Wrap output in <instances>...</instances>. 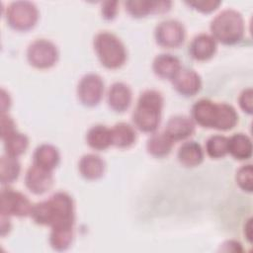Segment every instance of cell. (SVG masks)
Segmentation results:
<instances>
[{
    "label": "cell",
    "mask_w": 253,
    "mask_h": 253,
    "mask_svg": "<svg viewBox=\"0 0 253 253\" xmlns=\"http://www.w3.org/2000/svg\"><path fill=\"white\" fill-rule=\"evenodd\" d=\"M171 81L175 90L186 97L196 95L202 88L201 76L189 68H181Z\"/></svg>",
    "instance_id": "7c38bea8"
},
{
    "label": "cell",
    "mask_w": 253,
    "mask_h": 253,
    "mask_svg": "<svg viewBox=\"0 0 253 253\" xmlns=\"http://www.w3.org/2000/svg\"><path fill=\"white\" fill-rule=\"evenodd\" d=\"M118 1H105L101 5V13L104 19L113 20L118 14Z\"/></svg>",
    "instance_id": "d6a6232c"
},
{
    "label": "cell",
    "mask_w": 253,
    "mask_h": 253,
    "mask_svg": "<svg viewBox=\"0 0 253 253\" xmlns=\"http://www.w3.org/2000/svg\"><path fill=\"white\" fill-rule=\"evenodd\" d=\"M154 38L156 43L164 48H177L185 41L186 30L181 22L168 19L155 27Z\"/></svg>",
    "instance_id": "ba28073f"
},
{
    "label": "cell",
    "mask_w": 253,
    "mask_h": 253,
    "mask_svg": "<svg viewBox=\"0 0 253 253\" xmlns=\"http://www.w3.org/2000/svg\"><path fill=\"white\" fill-rule=\"evenodd\" d=\"M106 169L104 159L95 153L84 154L78 162V170L86 180H97L101 178Z\"/></svg>",
    "instance_id": "e0dca14e"
},
{
    "label": "cell",
    "mask_w": 253,
    "mask_h": 253,
    "mask_svg": "<svg viewBox=\"0 0 253 253\" xmlns=\"http://www.w3.org/2000/svg\"><path fill=\"white\" fill-rule=\"evenodd\" d=\"M108 105L115 112H125L130 106L132 93L129 86L124 82L113 83L107 94Z\"/></svg>",
    "instance_id": "9a60e30c"
},
{
    "label": "cell",
    "mask_w": 253,
    "mask_h": 253,
    "mask_svg": "<svg viewBox=\"0 0 253 253\" xmlns=\"http://www.w3.org/2000/svg\"><path fill=\"white\" fill-rule=\"evenodd\" d=\"M2 140L4 142L5 153L14 157L22 155L29 146L28 136L18 130H15Z\"/></svg>",
    "instance_id": "484cf974"
},
{
    "label": "cell",
    "mask_w": 253,
    "mask_h": 253,
    "mask_svg": "<svg viewBox=\"0 0 253 253\" xmlns=\"http://www.w3.org/2000/svg\"><path fill=\"white\" fill-rule=\"evenodd\" d=\"M60 161L58 149L49 143L40 144L34 151L33 164L52 171Z\"/></svg>",
    "instance_id": "d6986e66"
},
{
    "label": "cell",
    "mask_w": 253,
    "mask_h": 253,
    "mask_svg": "<svg viewBox=\"0 0 253 253\" xmlns=\"http://www.w3.org/2000/svg\"><path fill=\"white\" fill-rule=\"evenodd\" d=\"M15 122L7 113H1V137L2 139L14 132L16 129Z\"/></svg>",
    "instance_id": "1f68e13d"
},
{
    "label": "cell",
    "mask_w": 253,
    "mask_h": 253,
    "mask_svg": "<svg viewBox=\"0 0 253 253\" xmlns=\"http://www.w3.org/2000/svg\"><path fill=\"white\" fill-rule=\"evenodd\" d=\"M244 235L247 238V240L251 243L252 241V218L251 217L246 221L244 225Z\"/></svg>",
    "instance_id": "8d00e7d4"
},
{
    "label": "cell",
    "mask_w": 253,
    "mask_h": 253,
    "mask_svg": "<svg viewBox=\"0 0 253 253\" xmlns=\"http://www.w3.org/2000/svg\"><path fill=\"white\" fill-rule=\"evenodd\" d=\"M27 59L35 68L48 69L57 62V46L49 40L37 39L27 48Z\"/></svg>",
    "instance_id": "52a82bcc"
},
{
    "label": "cell",
    "mask_w": 253,
    "mask_h": 253,
    "mask_svg": "<svg viewBox=\"0 0 253 253\" xmlns=\"http://www.w3.org/2000/svg\"><path fill=\"white\" fill-rule=\"evenodd\" d=\"M217 42L211 35L201 33L195 36L189 45L190 55L198 61L211 59L216 52Z\"/></svg>",
    "instance_id": "5bb4252c"
},
{
    "label": "cell",
    "mask_w": 253,
    "mask_h": 253,
    "mask_svg": "<svg viewBox=\"0 0 253 253\" xmlns=\"http://www.w3.org/2000/svg\"><path fill=\"white\" fill-rule=\"evenodd\" d=\"M11 229V222L10 216L1 213V235L5 236Z\"/></svg>",
    "instance_id": "e575fe53"
},
{
    "label": "cell",
    "mask_w": 253,
    "mask_h": 253,
    "mask_svg": "<svg viewBox=\"0 0 253 253\" xmlns=\"http://www.w3.org/2000/svg\"><path fill=\"white\" fill-rule=\"evenodd\" d=\"M30 215L37 224L49 225L50 228L74 226V201L68 193L59 191L33 205Z\"/></svg>",
    "instance_id": "6da1fadb"
},
{
    "label": "cell",
    "mask_w": 253,
    "mask_h": 253,
    "mask_svg": "<svg viewBox=\"0 0 253 253\" xmlns=\"http://www.w3.org/2000/svg\"><path fill=\"white\" fill-rule=\"evenodd\" d=\"M87 144L95 150H105L112 145L111 128L104 125L91 126L86 133Z\"/></svg>",
    "instance_id": "7402d4cb"
},
{
    "label": "cell",
    "mask_w": 253,
    "mask_h": 253,
    "mask_svg": "<svg viewBox=\"0 0 253 253\" xmlns=\"http://www.w3.org/2000/svg\"><path fill=\"white\" fill-rule=\"evenodd\" d=\"M228 153L237 160L249 159L252 155L251 138L242 132H237L228 137Z\"/></svg>",
    "instance_id": "44dd1931"
},
{
    "label": "cell",
    "mask_w": 253,
    "mask_h": 253,
    "mask_svg": "<svg viewBox=\"0 0 253 253\" xmlns=\"http://www.w3.org/2000/svg\"><path fill=\"white\" fill-rule=\"evenodd\" d=\"M206 152L214 159L224 157L228 153V137L221 134L211 135L206 141Z\"/></svg>",
    "instance_id": "83f0119b"
},
{
    "label": "cell",
    "mask_w": 253,
    "mask_h": 253,
    "mask_svg": "<svg viewBox=\"0 0 253 253\" xmlns=\"http://www.w3.org/2000/svg\"><path fill=\"white\" fill-rule=\"evenodd\" d=\"M77 97L80 103L86 107L97 106L104 94V81L96 73L85 74L78 82Z\"/></svg>",
    "instance_id": "30bf717a"
},
{
    "label": "cell",
    "mask_w": 253,
    "mask_h": 253,
    "mask_svg": "<svg viewBox=\"0 0 253 253\" xmlns=\"http://www.w3.org/2000/svg\"><path fill=\"white\" fill-rule=\"evenodd\" d=\"M195 131L194 121L184 115L171 117L165 126L164 132L173 140H182L193 134Z\"/></svg>",
    "instance_id": "2e32d148"
},
{
    "label": "cell",
    "mask_w": 253,
    "mask_h": 253,
    "mask_svg": "<svg viewBox=\"0 0 253 253\" xmlns=\"http://www.w3.org/2000/svg\"><path fill=\"white\" fill-rule=\"evenodd\" d=\"M172 5L171 1H148L129 0L125 2L126 10L134 18H142L149 14H161L168 12Z\"/></svg>",
    "instance_id": "4fadbf2b"
},
{
    "label": "cell",
    "mask_w": 253,
    "mask_h": 253,
    "mask_svg": "<svg viewBox=\"0 0 253 253\" xmlns=\"http://www.w3.org/2000/svg\"><path fill=\"white\" fill-rule=\"evenodd\" d=\"M112 145L119 148L130 147L136 140V132L132 126L121 122L116 124L112 128Z\"/></svg>",
    "instance_id": "603a6c76"
},
{
    "label": "cell",
    "mask_w": 253,
    "mask_h": 253,
    "mask_svg": "<svg viewBox=\"0 0 253 253\" xmlns=\"http://www.w3.org/2000/svg\"><path fill=\"white\" fill-rule=\"evenodd\" d=\"M25 185L35 195L44 194L53 185L52 171L32 164L26 171Z\"/></svg>",
    "instance_id": "8fae6325"
},
{
    "label": "cell",
    "mask_w": 253,
    "mask_h": 253,
    "mask_svg": "<svg viewBox=\"0 0 253 253\" xmlns=\"http://www.w3.org/2000/svg\"><path fill=\"white\" fill-rule=\"evenodd\" d=\"M225 248H222L221 250H224V251H229L230 248L232 247L233 248V251H241V244L238 242V241H235V240H227L226 242H224L222 244Z\"/></svg>",
    "instance_id": "d590c367"
},
{
    "label": "cell",
    "mask_w": 253,
    "mask_h": 253,
    "mask_svg": "<svg viewBox=\"0 0 253 253\" xmlns=\"http://www.w3.org/2000/svg\"><path fill=\"white\" fill-rule=\"evenodd\" d=\"M73 235V226L53 227L49 234V244L56 251H64L70 247Z\"/></svg>",
    "instance_id": "4316f807"
},
{
    "label": "cell",
    "mask_w": 253,
    "mask_h": 253,
    "mask_svg": "<svg viewBox=\"0 0 253 253\" xmlns=\"http://www.w3.org/2000/svg\"><path fill=\"white\" fill-rule=\"evenodd\" d=\"M182 68L180 59L171 53H160L153 59V72L160 78L172 80Z\"/></svg>",
    "instance_id": "ac0fdd59"
},
{
    "label": "cell",
    "mask_w": 253,
    "mask_h": 253,
    "mask_svg": "<svg viewBox=\"0 0 253 253\" xmlns=\"http://www.w3.org/2000/svg\"><path fill=\"white\" fill-rule=\"evenodd\" d=\"M7 24L14 30L26 32L33 29L39 20V10L34 2L31 1H13L5 13Z\"/></svg>",
    "instance_id": "5b68a950"
},
{
    "label": "cell",
    "mask_w": 253,
    "mask_h": 253,
    "mask_svg": "<svg viewBox=\"0 0 253 253\" xmlns=\"http://www.w3.org/2000/svg\"><path fill=\"white\" fill-rule=\"evenodd\" d=\"M236 184L245 192L251 193L253 190V167L251 164L241 166L235 175Z\"/></svg>",
    "instance_id": "f1b7e54d"
},
{
    "label": "cell",
    "mask_w": 253,
    "mask_h": 253,
    "mask_svg": "<svg viewBox=\"0 0 253 253\" xmlns=\"http://www.w3.org/2000/svg\"><path fill=\"white\" fill-rule=\"evenodd\" d=\"M11 106V98L5 89L1 90V113H6Z\"/></svg>",
    "instance_id": "836d02e7"
},
{
    "label": "cell",
    "mask_w": 253,
    "mask_h": 253,
    "mask_svg": "<svg viewBox=\"0 0 253 253\" xmlns=\"http://www.w3.org/2000/svg\"><path fill=\"white\" fill-rule=\"evenodd\" d=\"M186 4L202 13H211L216 10L221 2L218 0H194L187 1Z\"/></svg>",
    "instance_id": "f546056e"
},
{
    "label": "cell",
    "mask_w": 253,
    "mask_h": 253,
    "mask_svg": "<svg viewBox=\"0 0 253 253\" xmlns=\"http://www.w3.org/2000/svg\"><path fill=\"white\" fill-rule=\"evenodd\" d=\"M21 172V164L18 157L4 154L0 159V181L2 185H9L15 182Z\"/></svg>",
    "instance_id": "d4e9b609"
},
{
    "label": "cell",
    "mask_w": 253,
    "mask_h": 253,
    "mask_svg": "<svg viewBox=\"0 0 253 253\" xmlns=\"http://www.w3.org/2000/svg\"><path fill=\"white\" fill-rule=\"evenodd\" d=\"M177 158L185 167H196L203 162L204 151L200 143L195 140H188L179 147Z\"/></svg>",
    "instance_id": "ffe728a7"
},
{
    "label": "cell",
    "mask_w": 253,
    "mask_h": 253,
    "mask_svg": "<svg viewBox=\"0 0 253 253\" xmlns=\"http://www.w3.org/2000/svg\"><path fill=\"white\" fill-rule=\"evenodd\" d=\"M163 104L164 100L160 92L152 89L143 91L131 115L134 126L142 132H154L161 121Z\"/></svg>",
    "instance_id": "7a4b0ae2"
},
{
    "label": "cell",
    "mask_w": 253,
    "mask_h": 253,
    "mask_svg": "<svg viewBox=\"0 0 253 253\" xmlns=\"http://www.w3.org/2000/svg\"><path fill=\"white\" fill-rule=\"evenodd\" d=\"M94 50L101 64L108 69H117L126 60V49L123 42L113 33L99 32L93 41Z\"/></svg>",
    "instance_id": "277c9868"
},
{
    "label": "cell",
    "mask_w": 253,
    "mask_h": 253,
    "mask_svg": "<svg viewBox=\"0 0 253 253\" xmlns=\"http://www.w3.org/2000/svg\"><path fill=\"white\" fill-rule=\"evenodd\" d=\"M33 204L26 195L10 188H3L0 197V213L8 216H27L31 214Z\"/></svg>",
    "instance_id": "9c48e42d"
},
{
    "label": "cell",
    "mask_w": 253,
    "mask_h": 253,
    "mask_svg": "<svg viewBox=\"0 0 253 253\" xmlns=\"http://www.w3.org/2000/svg\"><path fill=\"white\" fill-rule=\"evenodd\" d=\"M238 104L240 109L248 115H251L253 112V90L251 87L244 89L239 97Z\"/></svg>",
    "instance_id": "4dcf8cb0"
},
{
    "label": "cell",
    "mask_w": 253,
    "mask_h": 253,
    "mask_svg": "<svg viewBox=\"0 0 253 253\" xmlns=\"http://www.w3.org/2000/svg\"><path fill=\"white\" fill-rule=\"evenodd\" d=\"M211 37L216 42L231 45L239 42L244 36L245 24L242 15L234 9L220 11L210 25Z\"/></svg>",
    "instance_id": "3957f363"
},
{
    "label": "cell",
    "mask_w": 253,
    "mask_h": 253,
    "mask_svg": "<svg viewBox=\"0 0 253 253\" xmlns=\"http://www.w3.org/2000/svg\"><path fill=\"white\" fill-rule=\"evenodd\" d=\"M224 103H215L210 99H200L191 109V119L203 127L220 130L224 116Z\"/></svg>",
    "instance_id": "8992f818"
},
{
    "label": "cell",
    "mask_w": 253,
    "mask_h": 253,
    "mask_svg": "<svg viewBox=\"0 0 253 253\" xmlns=\"http://www.w3.org/2000/svg\"><path fill=\"white\" fill-rule=\"evenodd\" d=\"M173 142L165 132H154L146 141V150L150 155L162 158L171 152Z\"/></svg>",
    "instance_id": "cb8c5ba5"
}]
</instances>
